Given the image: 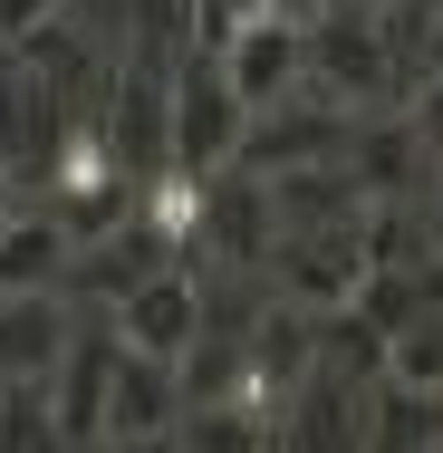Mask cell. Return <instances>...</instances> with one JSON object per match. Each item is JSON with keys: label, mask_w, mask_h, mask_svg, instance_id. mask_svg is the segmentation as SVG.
Segmentation results:
<instances>
[{"label": "cell", "mask_w": 443, "mask_h": 453, "mask_svg": "<svg viewBox=\"0 0 443 453\" xmlns=\"http://www.w3.org/2000/svg\"><path fill=\"white\" fill-rule=\"evenodd\" d=\"M106 319H116V338L126 348H145V357H174L183 366V348L202 338V280H193V261H164V271H145L126 299H106Z\"/></svg>", "instance_id": "obj_6"}, {"label": "cell", "mask_w": 443, "mask_h": 453, "mask_svg": "<svg viewBox=\"0 0 443 453\" xmlns=\"http://www.w3.org/2000/svg\"><path fill=\"white\" fill-rule=\"evenodd\" d=\"M386 10H318L309 29H299V88H318V96H338L348 116H366V106H386L395 96V78H405V49H395V29H376Z\"/></svg>", "instance_id": "obj_1"}, {"label": "cell", "mask_w": 443, "mask_h": 453, "mask_svg": "<svg viewBox=\"0 0 443 453\" xmlns=\"http://www.w3.org/2000/svg\"><path fill=\"white\" fill-rule=\"evenodd\" d=\"M68 299L58 289H0V376H49L68 348Z\"/></svg>", "instance_id": "obj_9"}, {"label": "cell", "mask_w": 443, "mask_h": 453, "mask_svg": "<svg viewBox=\"0 0 443 453\" xmlns=\"http://www.w3.org/2000/svg\"><path fill=\"white\" fill-rule=\"evenodd\" d=\"M415 222H424V251H434V261H443V183H434V193H424V212H415Z\"/></svg>", "instance_id": "obj_14"}, {"label": "cell", "mask_w": 443, "mask_h": 453, "mask_svg": "<svg viewBox=\"0 0 443 453\" xmlns=\"http://www.w3.org/2000/svg\"><path fill=\"white\" fill-rule=\"evenodd\" d=\"M395 29V49L415 39V58H424V78H443V10H424V19H386Z\"/></svg>", "instance_id": "obj_13"}, {"label": "cell", "mask_w": 443, "mask_h": 453, "mask_svg": "<svg viewBox=\"0 0 443 453\" xmlns=\"http://www.w3.org/2000/svg\"><path fill=\"white\" fill-rule=\"evenodd\" d=\"M270 289L299 299V309H348L356 280L376 271V232H366V203L338 222H299V232H270Z\"/></svg>", "instance_id": "obj_2"}, {"label": "cell", "mask_w": 443, "mask_h": 453, "mask_svg": "<svg viewBox=\"0 0 443 453\" xmlns=\"http://www.w3.org/2000/svg\"><path fill=\"white\" fill-rule=\"evenodd\" d=\"M376 376H395V386H415V395H443V299L405 309V319L386 328V366H376Z\"/></svg>", "instance_id": "obj_11"}, {"label": "cell", "mask_w": 443, "mask_h": 453, "mask_svg": "<svg viewBox=\"0 0 443 453\" xmlns=\"http://www.w3.org/2000/svg\"><path fill=\"white\" fill-rule=\"evenodd\" d=\"M116 319L68 328V348L49 366V415H58V444H96V415H106V366H116Z\"/></svg>", "instance_id": "obj_7"}, {"label": "cell", "mask_w": 443, "mask_h": 453, "mask_svg": "<svg viewBox=\"0 0 443 453\" xmlns=\"http://www.w3.org/2000/svg\"><path fill=\"white\" fill-rule=\"evenodd\" d=\"M164 116H174V155H164V165H183V174H222V165H241V126H251V106L232 96V78H222L212 49H193V58L174 68Z\"/></svg>", "instance_id": "obj_3"}, {"label": "cell", "mask_w": 443, "mask_h": 453, "mask_svg": "<svg viewBox=\"0 0 443 453\" xmlns=\"http://www.w3.org/2000/svg\"><path fill=\"white\" fill-rule=\"evenodd\" d=\"M356 10H395V0H356Z\"/></svg>", "instance_id": "obj_16"}, {"label": "cell", "mask_w": 443, "mask_h": 453, "mask_svg": "<svg viewBox=\"0 0 443 453\" xmlns=\"http://www.w3.org/2000/svg\"><path fill=\"white\" fill-rule=\"evenodd\" d=\"M348 145V106L318 88H289L270 96V106H251V126H241V165L251 174H289V165H328Z\"/></svg>", "instance_id": "obj_4"}, {"label": "cell", "mask_w": 443, "mask_h": 453, "mask_svg": "<svg viewBox=\"0 0 443 453\" xmlns=\"http://www.w3.org/2000/svg\"><path fill=\"white\" fill-rule=\"evenodd\" d=\"M174 415H183V376H174V357L116 348V366H106V415H96V444H174Z\"/></svg>", "instance_id": "obj_5"}, {"label": "cell", "mask_w": 443, "mask_h": 453, "mask_svg": "<svg viewBox=\"0 0 443 453\" xmlns=\"http://www.w3.org/2000/svg\"><path fill=\"white\" fill-rule=\"evenodd\" d=\"M270 19H299V29H309V19H318V10H328V0H261Z\"/></svg>", "instance_id": "obj_15"}, {"label": "cell", "mask_w": 443, "mask_h": 453, "mask_svg": "<svg viewBox=\"0 0 443 453\" xmlns=\"http://www.w3.org/2000/svg\"><path fill=\"white\" fill-rule=\"evenodd\" d=\"M68 222L58 212H0V289H58V271H68Z\"/></svg>", "instance_id": "obj_10"}, {"label": "cell", "mask_w": 443, "mask_h": 453, "mask_svg": "<svg viewBox=\"0 0 443 453\" xmlns=\"http://www.w3.org/2000/svg\"><path fill=\"white\" fill-rule=\"evenodd\" d=\"M212 58H222V78H232L241 106H270V96L299 88V19H270V10H261V19H251V29H232Z\"/></svg>", "instance_id": "obj_8"}, {"label": "cell", "mask_w": 443, "mask_h": 453, "mask_svg": "<svg viewBox=\"0 0 443 453\" xmlns=\"http://www.w3.org/2000/svg\"><path fill=\"white\" fill-rule=\"evenodd\" d=\"M405 126H415V145H424V165L443 174V78H424V88H415V106H405Z\"/></svg>", "instance_id": "obj_12"}]
</instances>
